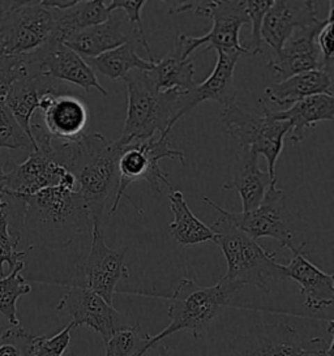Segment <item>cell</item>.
Here are the masks:
<instances>
[{
	"instance_id": "obj_1",
	"label": "cell",
	"mask_w": 334,
	"mask_h": 356,
	"mask_svg": "<svg viewBox=\"0 0 334 356\" xmlns=\"http://www.w3.org/2000/svg\"><path fill=\"white\" fill-rule=\"evenodd\" d=\"M25 204L21 241L31 252L62 251L84 235L92 234L93 222L77 189L52 187L31 196H20Z\"/></svg>"
},
{
	"instance_id": "obj_2",
	"label": "cell",
	"mask_w": 334,
	"mask_h": 356,
	"mask_svg": "<svg viewBox=\"0 0 334 356\" xmlns=\"http://www.w3.org/2000/svg\"><path fill=\"white\" fill-rule=\"evenodd\" d=\"M123 145L119 138L101 134L84 135L79 141L54 147L55 159L71 171L95 226H101L106 202L118 188V162Z\"/></svg>"
},
{
	"instance_id": "obj_3",
	"label": "cell",
	"mask_w": 334,
	"mask_h": 356,
	"mask_svg": "<svg viewBox=\"0 0 334 356\" xmlns=\"http://www.w3.org/2000/svg\"><path fill=\"white\" fill-rule=\"evenodd\" d=\"M128 107L125 128L119 137L123 145L143 143L171 129L180 120L187 93L161 92L144 71H132L125 79Z\"/></svg>"
},
{
	"instance_id": "obj_4",
	"label": "cell",
	"mask_w": 334,
	"mask_h": 356,
	"mask_svg": "<svg viewBox=\"0 0 334 356\" xmlns=\"http://www.w3.org/2000/svg\"><path fill=\"white\" fill-rule=\"evenodd\" d=\"M210 227L216 234L214 243L228 262V272L222 277L225 281L239 290L244 286H253L268 293L287 280L276 254L265 251L257 241L234 226L226 217L221 216Z\"/></svg>"
},
{
	"instance_id": "obj_5",
	"label": "cell",
	"mask_w": 334,
	"mask_h": 356,
	"mask_svg": "<svg viewBox=\"0 0 334 356\" xmlns=\"http://www.w3.org/2000/svg\"><path fill=\"white\" fill-rule=\"evenodd\" d=\"M238 291V287L223 278L210 287H204L193 280L183 278L170 296L167 308L170 324L161 333L150 337V348L156 347L162 339L182 330L191 332L196 339L202 338L208 333L209 326L218 317L221 311L231 305V300Z\"/></svg>"
},
{
	"instance_id": "obj_6",
	"label": "cell",
	"mask_w": 334,
	"mask_h": 356,
	"mask_svg": "<svg viewBox=\"0 0 334 356\" xmlns=\"http://www.w3.org/2000/svg\"><path fill=\"white\" fill-rule=\"evenodd\" d=\"M182 12H191L195 16L208 17L213 22L210 31L205 35L195 37L183 33L179 34L175 51L182 60H188L191 54L205 44L207 47L202 51L225 50L250 55L239 41L241 26L250 24L246 11V0L177 1V4L168 10L170 15Z\"/></svg>"
},
{
	"instance_id": "obj_7",
	"label": "cell",
	"mask_w": 334,
	"mask_h": 356,
	"mask_svg": "<svg viewBox=\"0 0 334 356\" xmlns=\"http://www.w3.org/2000/svg\"><path fill=\"white\" fill-rule=\"evenodd\" d=\"M56 10L41 1H10L0 13L3 54L25 56L38 51L55 37Z\"/></svg>"
},
{
	"instance_id": "obj_8",
	"label": "cell",
	"mask_w": 334,
	"mask_h": 356,
	"mask_svg": "<svg viewBox=\"0 0 334 356\" xmlns=\"http://www.w3.org/2000/svg\"><path fill=\"white\" fill-rule=\"evenodd\" d=\"M164 158H173L184 165V153L170 145V132L123 147L118 162V188L109 216L118 210L122 199L127 196L125 191L135 181H146L157 192L162 191L161 183L171 191L174 189L168 175L159 166Z\"/></svg>"
},
{
	"instance_id": "obj_9",
	"label": "cell",
	"mask_w": 334,
	"mask_h": 356,
	"mask_svg": "<svg viewBox=\"0 0 334 356\" xmlns=\"http://www.w3.org/2000/svg\"><path fill=\"white\" fill-rule=\"evenodd\" d=\"M264 113L255 114L235 105L221 111L222 123L228 134L238 141L240 147H250L268 162V175L276 179V163L283 149V138L290 132V124L271 116V110L259 99Z\"/></svg>"
},
{
	"instance_id": "obj_10",
	"label": "cell",
	"mask_w": 334,
	"mask_h": 356,
	"mask_svg": "<svg viewBox=\"0 0 334 356\" xmlns=\"http://www.w3.org/2000/svg\"><path fill=\"white\" fill-rule=\"evenodd\" d=\"M204 201L253 241H259L261 238H271L287 250L295 247L294 241L296 234L292 229V213L287 209L285 192L277 188V180L271 181L260 205L247 213L223 209L209 197H204Z\"/></svg>"
},
{
	"instance_id": "obj_11",
	"label": "cell",
	"mask_w": 334,
	"mask_h": 356,
	"mask_svg": "<svg viewBox=\"0 0 334 356\" xmlns=\"http://www.w3.org/2000/svg\"><path fill=\"white\" fill-rule=\"evenodd\" d=\"M125 245L110 248L101 226L93 225L89 252L83 261L77 262L72 281L68 284L90 290L113 305L116 284L129 277L125 264Z\"/></svg>"
},
{
	"instance_id": "obj_12",
	"label": "cell",
	"mask_w": 334,
	"mask_h": 356,
	"mask_svg": "<svg viewBox=\"0 0 334 356\" xmlns=\"http://www.w3.org/2000/svg\"><path fill=\"white\" fill-rule=\"evenodd\" d=\"M52 187L77 189V181L71 171L62 166L52 154L33 150L22 163L8 159L4 174V193L31 196Z\"/></svg>"
},
{
	"instance_id": "obj_13",
	"label": "cell",
	"mask_w": 334,
	"mask_h": 356,
	"mask_svg": "<svg viewBox=\"0 0 334 356\" xmlns=\"http://www.w3.org/2000/svg\"><path fill=\"white\" fill-rule=\"evenodd\" d=\"M56 312L70 317L76 327L88 326L93 329L104 342L129 326L125 314L106 303L100 295L83 287H70L56 305Z\"/></svg>"
},
{
	"instance_id": "obj_14",
	"label": "cell",
	"mask_w": 334,
	"mask_h": 356,
	"mask_svg": "<svg viewBox=\"0 0 334 356\" xmlns=\"http://www.w3.org/2000/svg\"><path fill=\"white\" fill-rule=\"evenodd\" d=\"M24 58L40 74L56 81L80 86L85 92L97 90L104 97L109 95L84 58L55 38L38 51L25 55Z\"/></svg>"
},
{
	"instance_id": "obj_15",
	"label": "cell",
	"mask_w": 334,
	"mask_h": 356,
	"mask_svg": "<svg viewBox=\"0 0 334 356\" xmlns=\"http://www.w3.org/2000/svg\"><path fill=\"white\" fill-rule=\"evenodd\" d=\"M305 345L287 323H260L237 335L230 350L235 356H302Z\"/></svg>"
},
{
	"instance_id": "obj_16",
	"label": "cell",
	"mask_w": 334,
	"mask_h": 356,
	"mask_svg": "<svg viewBox=\"0 0 334 356\" xmlns=\"http://www.w3.org/2000/svg\"><path fill=\"white\" fill-rule=\"evenodd\" d=\"M38 110L43 119L42 124L52 141L70 144L79 141L85 135L88 108L79 97L51 92L42 97Z\"/></svg>"
},
{
	"instance_id": "obj_17",
	"label": "cell",
	"mask_w": 334,
	"mask_h": 356,
	"mask_svg": "<svg viewBox=\"0 0 334 356\" xmlns=\"http://www.w3.org/2000/svg\"><path fill=\"white\" fill-rule=\"evenodd\" d=\"M317 22H320V19L315 10V1L273 0L271 8L262 20L261 40L278 54L294 33Z\"/></svg>"
},
{
	"instance_id": "obj_18",
	"label": "cell",
	"mask_w": 334,
	"mask_h": 356,
	"mask_svg": "<svg viewBox=\"0 0 334 356\" xmlns=\"http://www.w3.org/2000/svg\"><path fill=\"white\" fill-rule=\"evenodd\" d=\"M325 24V19L311 26L294 33L283 49L271 59L268 67L281 81L295 74L323 70V60L316 44V38ZM324 71V70H323Z\"/></svg>"
},
{
	"instance_id": "obj_19",
	"label": "cell",
	"mask_w": 334,
	"mask_h": 356,
	"mask_svg": "<svg viewBox=\"0 0 334 356\" xmlns=\"http://www.w3.org/2000/svg\"><path fill=\"white\" fill-rule=\"evenodd\" d=\"M51 92L70 93L61 81L40 74L37 70L29 65V74L15 81L4 98V102L10 108L12 115L15 116V119L31 138L33 144L34 141L31 132V119L35 111H38L42 97Z\"/></svg>"
},
{
	"instance_id": "obj_20",
	"label": "cell",
	"mask_w": 334,
	"mask_h": 356,
	"mask_svg": "<svg viewBox=\"0 0 334 356\" xmlns=\"http://www.w3.org/2000/svg\"><path fill=\"white\" fill-rule=\"evenodd\" d=\"M305 243L290 248L292 257L287 265H283L286 278L299 284L304 305L312 311H320L331 307L334 302L333 274L320 270L310 261L303 251Z\"/></svg>"
},
{
	"instance_id": "obj_21",
	"label": "cell",
	"mask_w": 334,
	"mask_h": 356,
	"mask_svg": "<svg viewBox=\"0 0 334 356\" xmlns=\"http://www.w3.org/2000/svg\"><path fill=\"white\" fill-rule=\"evenodd\" d=\"M217 63L208 79L196 85V88L184 97V104L180 111V119L189 114L196 106L205 101H214L223 108L237 104V89L234 84L235 67L243 54L238 51L218 50Z\"/></svg>"
},
{
	"instance_id": "obj_22",
	"label": "cell",
	"mask_w": 334,
	"mask_h": 356,
	"mask_svg": "<svg viewBox=\"0 0 334 356\" xmlns=\"http://www.w3.org/2000/svg\"><path fill=\"white\" fill-rule=\"evenodd\" d=\"M271 183L268 172L259 168V154L250 147H239L231 165V181L222 188L237 189L241 200V213H247L260 205Z\"/></svg>"
},
{
	"instance_id": "obj_23",
	"label": "cell",
	"mask_w": 334,
	"mask_h": 356,
	"mask_svg": "<svg viewBox=\"0 0 334 356\" xmlns=\"http://www.w3.org/2000/svg\"><path fill=\"white\" fill-rule=\"evenodd\" d=\"M128 38L129 34L123 29L122 17L113 12L107 22L76 33L64 44L84 59H88L114 50L128 42Z\"/></svg>"
},
{
	"instance_id": "obj_24",
	"label": "cell",
	"mask_w": 334,
	"mask_h": 356,
	"mask_svg": "<svg viewBox=\"0 0 334 356\" xmlns=\"http://www.w3.org/2000/svg\"><path fill=\"white\" fill-rule=\"evenodd\" d=\"M264 93L278 106L294 105L312 95H333V74L323 70L303 72L267 86Z\"/></svg>"
},
{
	"instance_id": "obj_25",
	"label": "cell",
	"mask_w": 334,
	"mask_h": 356,
	"mask_svg": "<svg viewBox=\"0 0 334 356\" xmlns=\"http://www.w3.org/2000/svg\"><path fill=\"white\" fill-rule=\"evenodd\" d=\"M271 116L290 124V140L294 144L303 141L305 129L315 128L319 122H332L334 118V97L319 95L308 97L283 111H271Z\"/></svg>"
},
{
	"instance_id": "obj_26",
	"label": "cell",
	"mask_w": 334,
	"mask_h": 356,
	"mask_svg": "<svg viewBox=\"0 0 334 356\" xmlns=\"http://www.w3.org/2000/svg\"><path fill=\"white\" fill-rule=\"evenodd\" d=\"M168 200L170 209L174 214V220L170 223V234L179 245L188 247L216 241L214 231L193 214L183 192L173 189L168 193Z\"/></svg>"
},
{
	"instance_id": "obj_27",
	"label": "cell",
	"mask_w": 334,
	"mask_h": 356,
	"mask_svg": "<svg viewBox=\"0 0 334 356\" xmlns=\"http://www.w3.org/2000/svg\"><path fill=\"white\" fill-rule=\"evenodd\" d=\"M110 15L111 13L107 11V1H77L73 7L65 11H56V26L54 38L64 43L76 33L107 22Z\"/></svg>"
},
{
	"instance_id": "obj_28",
	"label": "cell",
	"mask_w": 334,
	"mask_h": 356,
	"mask_svg": "<svg viewBox=\"0 0 334 356\" xmlns=\"http://www.w3.org/2000/svg\"><path fill=\"white\" fill-rule=\"evenodd\" d=\"M84 60L93 71H98L113 81L125 80L127 74L132 71L149 72L156 64V62H149L138 56L131 42L125 43L97 58H88Z\"/></svg>"
},
{
	"instance_id": "obj_29",
	"label": "cell",
	"mask_w": 334,
	"mask_h": 356,
	"mask_svg": "<svg viewBox=\"0 0 334 356\" xmlns=\"http://www.w3.org/2000/svg\"><path fill=\"white\" fill-rule=\"evenodd\" d=\"M146 74L161 92L189 93L198 85L195 83L193 63L189 59L182 60L177 51L156 60L152 71Z\"/></svg>"
},
{
	"instance_id": "obj_30",
	"label": "cell",
	"mask_w": 334,
	"mask_h": 356,
	"mask_svg": "<svg viewBox=\"0 0 334 356\" xmlns=\"http://www.w3.org/2000/svg\"><path fill=\"white\" fill-rule=\"evenodd\" d=\"M25 264L20 261L7 277L0 278V314L10 326H20L17 318V300L21 296L31 293V286L22 275Z\"/></svg>"
},
{
	"instance_id": "obj_31",
	"label": "cell",
	"mask_w": 334,
	"mask_h": 356,
	"mask_svg": "<svg viewBox=\"0 0 334 356\" xmlns=\"http://www.w3.org/2000/svg\"><path fill=\"white\" fill-rule=\"evenodd\" d=\"M150 337L140 325H129L104 342V356H144L150 350Z\"/></svg>"
},
{
	"instance_id": "obj_32",
	"label": "cell",
	"mask_w": 334,
	"mask_h": 356,
	"mask_svg": "<svg viewBox=\"0 0 334 356\" xmlns=\"http://www.w3.org/2000/svg\"><path fill=\"white\" fill-rule=\"evenodd\" d=\"M0 149H22L29 153L35 150L31 138L6 105L4 98H0Z\"/></svg>"
},
{
	"instance_id": "obj_33",
	"label": "cell",
	"mask_w": 334,
	"mask_h": 356,
	"mask_svg": "<svg viewBox=\"0 0 334 356\" xmlns=\"http://www.w3.org/2000/svg\"><path fill=\"white\" fill-rule=\"evenodd\" d=\"M76 326L70 323L58 334L52 337L29 334L25 356H63L71 343V332Z\"/></svg>"
},
{
	"instance_id": "obj_34",
	"label": "cell",
	"mask_w": 334,
	"mask_h": 356,
	"mask_svg": "<svg viewBox=\"0 0 334 356\" xmlns=\"http://www.w3.org/2000/svg\"><path fill=\"white\" fill-rule=\"evenodd\" d=\"M146 3H149V1H145V0H113V1H107V11L110 13L119 11V10L125 12V16L132 28V32L137 34L138 41L143 44L144 50L148 54L149 62H156V59L153 58L152 51H150L148 40H146L143 20H141V11L145 7Z\"/></svg>"
},
{
	"instance_id": "obj_35",
	"label": "cell",
	"mask_w": 334,
	"mask_h": 356,
	"mask_svg": "<svg viewBox=\"0 0 334 356\" xmlns=\"http://www.w3.org/2000/svg\"><path fill=\"white\" fill-rule=\"evenodd\" d=\"M4 200V199H3ZM19 241H16L8 230L7 220V204L4 200V207L0 214V277L3 275V266L7 264L12 272L19 262L25 257V252L19 250Z\"/></svg>"
},
{
	"instance_id": "obj_36",
	"label": "cell",
	"mask_w": 334,
	"mask_h": 356,
	"mask_svg": "<svg viewBox=\"0 0 334 356\" xmlns=\"http://www.w3.org/2000/svg\"><path fill=\"white\" fill-rule=\"evenodd\" d=\"M273 0H246V11L252 26V35L248 43H244L243 47L247 49L250 55L262 53L261 47V26L265 13L271 8Z\"/></svg>"
},
{
	"instance_id": "obj_37",
	"label": "cell",
	"mask_w": 334,
	"mask_h": 356,
	"mask_svg": "<svg viewBox=\"0 0 334 356\" xmlns=\"http://www.w3.org/2000/svg\"><path fill=\"white\" fill-rule=\"evenodd\" d=\"M29 74V65L24 56H0V98H6L12 84Z\"/></svg>"
},
{
	"instance_id": "obj_38",
	"label": "cell",
	"mask_w": 334,
	"mask_h": 356,
	"mask_svg": "<svg viewBox=\"0 0 334 356\" xmlns=\"http://www.w3.org/2000/svg\"><path fill=\"white\" fill-rule=\"evenodd\" d=\"M334 3L329 1V12L325 17V24L316 38V44L323 60V70L329 74H333V13Z\"/></svg>"
},
{
	"instance_id": "obj_39",
	"label": "cell",
	"mask_w": 334,
	"mask_h": 356,
	"mask_svg": "<svg viewBox=\"0 0 334 356\" xmlns=\"http://www.w3.org/2000/svg\"><path fill=\"white\" fill-rule=\"evenodd\" d=\"M29 332L22 326H10L0 337V356H25Z\"/></svg>"
},
{
	"instance_id": "obj_40",
	"label": "cell",
	"mask_w": 334,
	"mask_h": 356,
	"mask_svg": "<svg viewBox=\"0 0 334 356\" xmlns=\"http://www.w3.org/2000/svg\"><path fill=\"white\" fill-rule=\"evenodd\" d=\"M328 338L308 339L302 356H334L333 320L328 323Z\"/></svg>"
},
{
	"instance_id": "obj_41",
	"label": "cell",
	"mask_w": 334,
	"mask_h": 356,
	"mask_svg": "<svg viewBox=\"0 0 334 356\" xmlns=\"http://www.w3.org/2000/svg\"><path fill=\"white\" fill-rule=\"evenodd\" d=\"M79 0H42L41 3L51 10H56V11H65L68 8L73 7Z\"/></svg>"
},
{
	"instance_id": "obj_42",
	"label": "cell",
	"mask_w": 334,
	"mask_h": 356,
	"mask_svg": "<svg viewBox=\"0 0 334 356\" xmlns=\"http://www.w3.org/2000/svg\"><path fill=\"white\" fill-rule=\"evenodd\" d=\"M8 159H4L0 154V201L3 200L4 196V174H6V165H7Z\"/></svg>"
},
{
	"instance_id": "obj_43",
	"label": "cell",
	"mask_w": 334,
	"mask_h": 356,
	"mask_svg": "<svg viewBox=\"0 0 334 356\" xmlns=\"http://www.w3.org/2000/svg\"><path fill=\"white\" fill-rule=\"evenodd\" d=\"M158 356H170V350L167 347H164Z\"/></svg>"
},
{
	"instance_id": "obj_44",
	"label": "cell",
	"mask_w": 334,
	"mask_h": 356,
	"mask_svg": "<svg viewBox=\"0 0 334 356\" xmlns=\"http://www.w3.org/2000/svg\"><path fill=\"white\" fill-rule=\"evenodd\" d=\"M3 207H4V200H1V201H0V214H1V210H3Z\"/></svg>"
},
{
	"instance_id": "obj_45",
	"label": "cell",
	"mask_w": 334,
	"mask_h": 356,
	"mask_svg": "<svg viewBox=\"0 0 334 356\" xmlns=\"http://www.w3.org/2000/svg\"><path fill=\"white\" fill-rule=\"evenodd\" d=\"M1 55H4V54H3V47H1V44H0V56H1Z\"/></svg>"
}]
</instances>
